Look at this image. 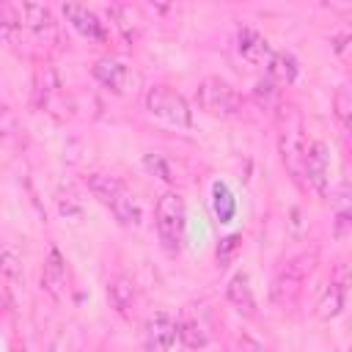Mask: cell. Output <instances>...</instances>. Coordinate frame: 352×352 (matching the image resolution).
Instances as JSON below:
<instances>
[{"mask_svg": "<svg viewBox=\"0 0 352 352\" xmlns=\"http://www.w3.org/2000/svg\"><path fill=\"white\" fill-rule=\"evenodd\" d=\"M253 96H256L258 104H270L272 96H275V82H272L270 77H267V80H258L256 88H253Z\"/></svg>", "mask_w": 352, "mask_h": 352, "instance_id": "cell-22", "label": "cell"}, {"mask_svg": "<svg viewBox=\"0 0 352 352\" xmlns=\"http://www.w3.org/2000/svg\"><path fill=\"white\" fill-rule=\"evenodd\" d=\"M179 338H182L187 346L201 349V346H206L209 333H206V324H204L198 316H182V319H179Z\"/></svg>", "mask_w": 352, "mask_h": 352, "instance_id": "cell-17", "label": "cell"}, {"mask_svg": "<svg viewBox=\"0 0 352 352\" xmlns=\"http://www.w3.org/2000/svg\"><path fill=\"white\" fill-rule=\"evenodd\" d=\"M236 242H239V236H236V234H234V236H228V239H223V245L217 248V258H220V261H228V253L236 248Z\"/></svg>", "mask_w": 352, "mask_h": 352, "instance_id": "cell-24", "label": "cell"}, {"mask_svg": "<svg viewBox=\"0 0 352 352\" xmlns=\"http://www.w3.org/2000/svg\"><path fill=\"white\" fill-rule=\"evenodd\" d=\"M41 286L47 289V294L52 300H63L66 294V261L60 256V250L55 245L47 248V258H44V272H41Z\"/></svg>", "mask_w": 352, "mask_h": 352, "instance_id": "cell-7", "label": "cell"}, {"mask_svg": "<svg viewBox=\"0 0 352 352\" xmlns=\"http://www.w3.org/2000/svg\"><path fill=\"white\" fill-rule=\"evenodd\" d=\"M63 16L88 38H96V41H104V22L88 8V6H77V3H66L63 6Z\"/></svg>", "mask_w": 352, "mask_h": 352, "instance_id": "cell-10", "label": "cell"}, {"mask_svg": "<svg viewBox=\"0 0 352 352\" xmlns=\"http://www.w3.org/2000/svg\"><path fill=\"white\" fill-rule=\"evenodd\" d=\"M3 272H6L8 280H14L22 272V261H19V256H16V250L11 245L3 248Z\"/></svg>", "mask_w": 352, "mask_h": 352, "instance_id": "cell-21", "label": "cell"}, {"mask_svg": "<svg viewBox=\"0 0 352 352\" xmlns=\"http://www.w3.org/2000/svg\"><path fill=\"white\" fill-rule=\"evenodd\" d=\"M308 270H311V264H305V267H297V261L286 264V270L272 280V289H270L272 302H278V305H289V302H294L297 289H300V280H302V275H305Z\"/></svg>", "mask_w": 352, "mask_h": 352, "instance_id": "cell-9", "label": "cell"}, {"mask_svg": "<svg viewBox=\"0 0 352 352\" xmlns=\"http://www.w3.org/2000/svg\"><path fill=\"white\" fill-rule=\"evenodd\" d=\"M146 168H148V170H157L165 182H170V179H173V176H170V170H168V165H165V160H162V157H157V154H148V157H146Z\"/></svg>", "mask_w": 352, "mask_h": 352, "instance_id": "cell-23", "label": "cell"}, {"mask_svg": "<svg viewBox=\"0 0 352 352\" xmlns=\"http://www.w3.org/2000/svg\"><path fill=\"white\" fill-rule=\"evenodd\" d=\"M278 143H280V157H283V165L286 170L292 173L294 182L302 184V176H305V160H308V146L305 143V135H302V118L300 113L289 104V107H280L278 113Z\"/></svg>", "mask_w": 352, "mask_h": 352, "instance_id": "cell-2", "label": "cell"}, {"mask_svg": "<svg viewBox=\"0 0 352 352\" xmlns=\"http://www.w3.org/2000/svg\"><path fill=\"white\" fill-rule=\"evenodd\" d=\"M195 99H198L201 110H206L209 116H220V118H231L242 110V96L236 94L234 85H228L220 77H206L198 85Z\"/></svg>", "mask_w": 352, "mask_h": 352, "instance_id": "cell-5", "label": "cell"}, {"mask_svg": "<svg viewBox=\"0 0 352 352\" xmlns=\"http://www.w3.org/2000/svg\"><path fill=\"white\" fill-rule=\"evenodd\" d=\"M107 300H110V305H113L118 314H129V308H132L135 300H138L135 280L126 278V275H113V278L107 280Z\"/></svg>", "mask_w": 352, "mask_h": 352, "instance_id": "cell-14", "label": "cell"}, {"mask_svg": "<svg viewBox=\"0 0 352 352\" xmlns=\"http://www.w3.org/2000/svg\"><path fill=\"white\" fill-rule=\"evenodd\" d=\"M327 173H330V148L327 143L322 140H314L308 146V160H305V176H308V184L314 190H319L324 195L327 190Z\"/></svg>", "mask_w": 352, "mask_h": 352, "instance_id": "cell-8", "label": "cell"}, {"mask_svg": "<svg viewBox=\"0 0 352 352\" xmlns=\"http://www.w3.org/2000/svg\"><path fill=\"white\" fill-rule=\"evenodd\" d=\"M300 74V63L292 52L280 50V52H272L270 60H267V77L275 82V85H292Z\"/></svg>", "mask_w": 352, "mask_h": 352, "instance_id": "cell-13", "label": "cell"}, {"mask_svg": "<svg viewBox=\"0 0 352 352\" xmlns=\"http://www.w3.org/2000/svg\"><path fill=\"white\" fill-rule=\"evenodd\" d=\"M146 110L173 126H182V129H190L192 126V110H190V102L184 99V94H179L176 88L170 85H151L146 91Z\"/></svg>", "mask_w": 352, "mask_h": 352, "instance_id": "cell-4", "label": "cell"}, {"mask_svg": "<svg viewBox=\"0 0 352 352\" xmlns=\"http://www.w3.org/2000/svg\"><path fill=\"white\" fill-rule=\"evenodd\" d=\"M236 50H239V55L245 58V60H250V63H261L267 55H270V44H267V38L258 33V30H253V28H239V33H236Z\"/></svg>", "mask_w": 352, "mask_h": 352, "instance_id": "cell-15", "label": "cell"}, {"mask_svg": "<svg viewBox=\"0 0 352 352\" xmlns=\"http://www.w3.org/2000/svg\"><path fill=\"white\" fill-rule=\"evenodd\" d=\"M110 14L118 19L116 25L121 28V33H124L126 38H135V36H138V22H140V19H138V11H135L132 6H113Z\"/></svg>", "mask_w": 352, "mask_h": 352, "instance_id": "cell-20", "label": "cell"}, {"mask_svg": "<svg viewBox=\"0 0 352 352\" xmlns=\"http://www.w3.org/2000/svg\"><path fill=\"white\" fill-rule=\"evenodd\" d=\"M333 113H336V118L346 129H352V88L349 85H341L336 91V96H333Z\"/></svg>", "mask_w": 352, "mask_h": 352, "instance_id": "cell-19", "label": "cell"}, {"mask_svg": "<svg viewBox=\"0 0 352 352\" xmlns=\"http://www.w3.org/2000/svg\"><path fill=\"white\" fill-rule=\"evenodd\" d=\"M226 297H228V302H231L239 314H245V316H253V314H256V297H253L248 272H236V275L228 280Z\"/></svg>", "mask_w": 352, "mask_h": 352, "instance_id": "cell-12", "label": "cell"}, {"mask_svg": "<svg viewBox=\"0 0 352 352\" xmlns=\"http://www.w3.org/2000/svg\"><path fill=\"white\" fill-rule=\"evenodd\" d=\"M333 212H336V234L352 226V187L341 184L333 195Z\"/></svg>", "mask_w": 352, "mask_h": 352, "instance_id": "cell-18", "label": "cell"}, {"mask_svg": "<svg viewBox=\"0 0 352 352\" xmlns=\"http://www.w3.org/2000/svg\"><path fill=\"white\" fill-rule=\"evenodd\" d=\"M176 336H179V322H173L165 311H160L146 322L143 346L146 352H170Z\"/></svg>", "mask_w": 352, "mask_h": 352, "instance_id": "cell-6", "label": "cell"}, {"mask_svg": "<svg viewBox=\"0 0 352 352\" xmlns=\"http://www.w3.org/2000/svg\"><path fill=\"white\" fill-rule=\"evenodd\" d=\"M85 184L99 198V204H104L113 212V217L121 226H132V228L140 226V204L121 179L107 176V173H88Z\"/></svg>", "mask_w": 352, "mask_h": 352, "instance_id": "cell-1", "label": "cell"}, {"mask_svg": "<svg viewBox=\"0 0 352 352\" xmlns=\"http://www.w3.org/2000/svg\"><path fill=\"white\" fill-rule=\"evenodd\" d=\"M154 226L162 248L176 256L184 242V226H187V212H184V198L176 190H168L157 198L154 206Z\"/></svg>", "mask_w": 352, "mask_h": 352, "instance_id": "cell-3", "label": "cell"}, {"mask_svg": "<svg viewBox=\"0 0 352 352\" xmlns=\"http://www.w3.org/2000/svg\"><path fill=\"white\" fill-rule=\"evenodd\" d=\"M344 294H346V289L338 286L336 280H330V286H327V289L322 292V297L316 300V316L324 319V322L336 319V316L341 314V308H344Z\"/></svg>", "mask_w": 352, "mask_h": 352, "instance_id": "cell-16", "label": "cell"}, {"mask_svg": "<svg viewBox=\"0 0 352 352\" xmlns=\"http://www.w3.org/2000/svg\"><path fill=\"white\" fill-rule=\"evenodd\" d=\"M94 77H96L102 85H107L110 91L121 94V91H124V85H126L129 69H126V66H124L118 58L104 55V58H99V60L94 63Z\"/></svg>", "mask_w": 352, "mask_h": 352, "instance_id": "cell-11", "label": "cell"}]
</instances>
